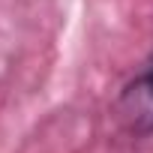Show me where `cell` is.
I'll return each mask as SVG.
<instances>
[{
	"mask_svg": "<svg viewBox=\"0 0 153 153\" xmlns=\"http://www.w3.org/2000/svg\"><path fill=\"white\" fill-rule=\"evenodd\" d=\"M120 129L132 138L153 135V60L144 63V69L123 84V90L114 99L111 108Z\"/></svg>",
	"mask_w": 153,
	"mask_h": 153,
	"instance_id": "obj_1",
	"label": "cell"
}]
</instances>
